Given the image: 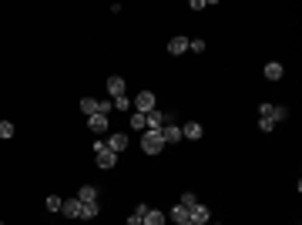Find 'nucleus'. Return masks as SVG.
Here are the masks:
<instances>
[{
    "mask_svg": "<svg viewBox=\"0 0 302 225\" xmlns=\"http://www.w3.org/2000/svg\"><path fill=\"white\" fill-rule=\"evenodd\" d=\"M161 148H165L161 131H141V151H145V155H158Z\"/></svg>",
    "mask_w": 302,
    "mask_h": 225,
    "instance_id": "1",
    "label": "nucleus"
},
{
    "mask_svg": "<svg viewBox=\"0 0 302 225\" xmlns=\"http://www.w3.org/2000/svg\"><path fill=\"white\" fill-rule=\"evenodd\" d=\"M258 114L268 121H282V118H289V108L285 104H258Z\"/></svg>",
    "mask_w": 302,
    "mask_h": 225,
    "instance_id": "2",
    "label": "nucleus"
},
{
    "mask_svg": "<svg viewBox=\"0 0 302 225\" xmlns=\"http://www.w3.org/2000/svg\"><path fill=\"white\" fill-rule=\"evenodd\" d=\"M94 158H98V168H101V171H111L114 165H118V155H114L111 148H101V151H94Z\"/></svg>",
    "mask_w": 302,
    "mask_h": 225,
    "instance_id": "3",
    "label": "nucleus"
},
{
    "mask_svg": "<svg viewBox=\"0 0 302 225\" xmlns=\"http://www.w3.org/2000/svg\"><path fill=\"white\" fill-rule=\"evenodd\" d=\"M168 118H171V114H161L158 108H155V111H148V114H145V121H148V131H161V128L168 124Z\"/></svg>",
    "mask_w": 302,
    "mask_h": 225,
    "instance_id": "4",
    "label": "nucleus"
},
{
    "mask_svg": "<svg viewBox=\"0 0 302 225\" xmlns=\"http://www.w3.org/2000/svg\"><path fill=\"white\" fill-rule=\"evenodd\" d=\"M134 111H141V114L155 111V94H151V91H141V94L134 98Z\"/></svg>",
    "mask_w": 302,
    "mask_h": 225,
    "instance_id": "5",
    "label": "nucleus"
},
{
    "mask_svg": "<svg viewBox=\"0 0 302 225\" xmlns=\"http://www.w3.org/2000/svg\"><path fill=\"white\" fill-rule=\"evenodd\" d=\"M108 121H111L108 114H91V118H88V128L94 131V135H104V131H108Z\"/></svg>",
    "mask_w": 302,
    "mask_h": 225,
    "instance_id": "6",
    "label": "nucleus"
},
{
    "mask_svg": "<svg viewBox=\"0 0 302 225\" xmlns=\"http://www.w3.org/2000/svg\"><path fill=\"white\" fill-rule=\"evenodd\" d=\"M161 138H165V145H171V141H181V128L171 118H168V124L161 128Z\"/></svg>",
    "mask_w": 302,
    "mask_h": 225,
    "instance_id": "7",
    "label": "nucleus"
},
{
    "mask_svg": "<svg viewBox=\"0 0 302 225\" xmlns=\"http://www.w3.org/2000/svg\"><path fill=\"white\" fill-rule=\"evenodd\" d=\"M201 135H205V128H201L198 121H188V124H181V138H188V141H198Z\"/></svg>",
    "mask_w": 302,
    "mask_h": 225,
    "instance_id": "8",
    "label": "nucleus"
},
{
    "mask_svg": "<svg viewBox=\"0 0 302 225\" xmlns=\"http://www.w3.org/2000/svg\"><path fill=\"white\" fill-rule=\"evenodd\" d=\"M262 74H265V81H282V74H285V68H282L279 61H268V64H265V71H262Z\"/></svg>",
    "mask_w": 302,
    "mask_h": 225,
    "instance_id": "9",
    "label": "nucleus"
},
{
    "mask_svg": "<svg viewBox=\"0 0 302 225\" xmlns=\"http://www.w3.org/2000/svg\"><path fill=\"white\" fill-rule=\"evenodd\" d=\"M212 215H208V208L205 205H195V208H188V222H195V225H201V222H208Z\"/></svg>",
    "mask_w": 302,
    "mask_h": 225,
    "instance_id": "10",
    "label": "nucleus"
},
{
    "mask_svg": "<svg viewBox=\"0 0 302 225\" xmlns=\"http://www.w3.org/2000/svg\"><path fill=\"white\" fill-rule=\"evenodd\" d=\"M104 145L111 148L114 155H121L124 148H128V135H111V138H108V141H104Z\"/></svg>",
    "mask_w": 302,
    "mask_h": 225,
    "instance_id": "11",
    "label": "nucleus"
},
{
    "mask_svg": "<svg viewBox=\"0 0 302 225\" xmlns=\"http://www.w3.org/2000/svg\"><path fill=\"white\" fill-rule=\"evenodd\" d=\"M108 94H111V98H121L124 94V78L111 74V78H108Z\"/></svg>",
    "mask_w": 302,
    "mask_h": 225,
    "instance_id": "12",
    "label": "nucleus"
},
{
    "mask_svg": "<svg viewBox=\"0 0 302 225\" xmlns=\"http://www.w3.org/2000/svg\"><path fill=\"white\" fill-rule=\"evenodd\" d=\"M188 51V37H171L168 41V54H185Z\"/></svg>",
    "mask_w": 302,
    "mask_h": 225,
    "instance_id": "13",
    "label": "nucleus"
},
{
    "mask_svg": "<svg viewBox=\"0 0 302 225\" xmlns=\"http://www.w3.org/2000/svg\"><path fill=\"white\" fill-rule=\"evenodd\" d=\"M61 212H64L67 218H81V202H78V198H67Z\"/></svg>",
    "mask_w": 302,
    "mask_h": 225,
    "instance_id": "14",
    "label": "nucleus"
},
{
    "mask_svg": "<svg viewBox=\"0 0 302 225\" xmlns=\"http://www.w3.org/2000/svg\"><path fill=\"white\" fill-rule=\"evenodd\" d=\"M78 202H98V188H94V185H81Z\"/></svg>",
    "mask_w": 302,
    "mask_h": 225,
    "instance_id": "15",
    "label": "nucleus"
},
{
    "mask_svg": "<svg viewBox=\"0 0 302 225\" xmlns=\"http://www.w3.org/2000/svg\"><path fill=\"white\" fill-rule=\"evenodd\" d=\"M145 225H165V212H158V208H148V212H145Z\"/></svg>",
    "mask_w": 302,
    "mask_h": 225,
    "instance_id": "16",
    "label": "nucleus"
},
{
    "mask_svg": "<svg viewBox=\"0 0 302 225\" xmlns=\"http://www.w3.org/2000/svg\"><path fill=\"white\" fill-rule=\"evenodd\" d=\"M128 121H131L134 131H148V121H145V114H141V111H131V118H128Z\"/></svg>",
    "mask_w": 302,
    "mask_h": 225,
    "instance_id": "17",
    "label": "nucleus"
},
{
    "mask_svg": "<svg viewBox=\"0 0 302 225\" xmlns=\"http://www.w3.org/2000/svg\"><path fill=\"white\" fill-rule=\"evenodd\" d=\"M98 212H101L98 202H81V218H94Z\"/></svg>",
    "mask_w": 302,
    "mask_h": 225,
    "instance_id": "18",
    "label": "nucleus"
},
{
    "mask_svg": "<svg viewBox=\"0 0 302 225\" xmlns=\"http://www.w3.org/2000/svg\"><path fill=\"white\" fill-rule=\"evenodd\" d=\"M81 111L88 114V118L91 114H98V98H81Z\"/></svg>",
    "mask_w": 302,
    "mask_h": 225,
    "instance_id": "19",
    "label": "nucleus"
},
{
    "mask_svg": "<svg viewBox=\"0 0 302 225\" xmlns=\"http://www.w3.org/2000/svg\"><path fill=\"white\" fill-rule=\"evenodd\" d=\"M171 218H175V222H188V208H185V205H175V208H171Z\"/></svg>",
    "mask_w": 302,
    "mask_h": 225,
    "instance_id": "20",
    "label": "nucleus"
},
{
    "mask_svg": "<svg viewBox=\"0 0 302 225\" xmlns=\"http://www.w3.org/2000/svg\"><path fill=\"white\" fill-rule=\"evenodd\" d=\"M47 212H61V208H64V202H61V198H57V195H47Z\"/></svg>",
    "mask_w": 302,
    "mask_h": 225,
    "instance_id": "21",
    "label": "nucleus"
},
{
    "mask_svg": "<svg viewBox=\"0 0 302 225\" xmlns=\"http://www.w3.org/2000/svg\"><path fill=\"white\" fill-rule=\"evenodd\" d=\"M114 108H118V111H131V101H128V94H121V98H114Z\"/></svg>",
    "mask_w": 302,
    "mask_h": 225,
    "instance_id": "22",
    "label": "nucleus"
},
{
    "mask_svg": "<svg viewBox=\"0 0 302 225\" xmlns=\"http://www.w3.org/2000/svg\"><path fill=\"white\" fill-rule=\"evenodd\" d=\"M178 205H185V208H195V205H198V195H191V191H185Z\"/></svg>",
    "mask_w": 302,
    "mask_h": 225,
    "instance_id": "23",
    "label": "nucleus"
},
{
    "mask_svg": "<svg viewBox=\"0 0 302 225\" xmlns=\"http://www.w3.org/2000/svg\"><path fill=\"white\" fill-rule=\"evenodd\" d=\"M0 138H14V124L0 118Z\"/></svg>",
    "mask_w": 302,
    "mask_h": 225,
    "instance_id": "24",
    "label": "nucleus"
},
{
    "mask_svg": "<svg viewBox=\"0 0 302 225\" xmlns=\"http://www.w3.org/2000/svg\"><path fill=\"white\" fill-rule=\"evenodd\" d=\"M258 128H262V131H265V135H268V131L275 128V121H268V118H258Z\"/></svg>",
    "mask_w": 302,
    "mask_h": 225,
    "instance_id": "25",
    "label": "nucleus"
},
{
    "mask_svg": "<svg viewBox=\"0 0 302 225\" xmlns=\"http://www.w3.org/2000/svg\"><path fill=\"white\" fill-rule=\"evenodd\" d=\"M188 47L195 51V54H201V51H205V41H188Z\"/></svg>",
    "mask_w": 302,
    "mask_h": 225,
    "instance_id": "26",
    "label": "nucleus"
},
{
    "mask_svg": "<svg viewBox=\"0 0 302 225\" xmlns=\"http://www.w3.org/2000/svg\"><path fill=\"white\" fill-rule=\"evenodd\" d=\"M128 225H145V218H141V215H134V212H131V215H128Z\"/></svg>",
    "mask_w": 302,
    "mask_h": 225,
    "instance_id": "27",
    "label": "nucleus"
},
{
    "mask_svg": "<svg viewBox=\"0 0 302 225\" xmlns=\"http://www.w3.org/2000/svg\"><path fill=\"white\" fill-rule=\"evenodd\" d=\"M178 225H195V222H178Z\"/></svg>",
    "mask_w": 302,
    "mask_h": 225,
    "instance_id": "28",
    "label": "nucleus"
},
{
    "mask_svg": "<svg viewBox=\"0 0 302 225\" xmlns=\"http://www.w3.org/2000/svg\"><path fill=\"white\" fill-rule=\"evenodd\" d=\"M0 225H4V222H0Z\"/></svg>",
    "mask_w": 302,
    "mask_h": 225,
    "instance_id": "29",
    "label": "nucleus"
}]
</instances>
